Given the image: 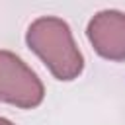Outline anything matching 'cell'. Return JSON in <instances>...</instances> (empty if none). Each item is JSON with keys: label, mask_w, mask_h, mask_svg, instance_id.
<instances>
[{"label": "cell", "mask_w": 125, "mask_h": 125, "mask_svg": "<svg viewBox=\"0 0 125 125\" xmlns=\"http://www.w3.org/2000/svg\"><path fill=\"white\" fill-rule=\"evenodd\" d=\"M45 86L41 78L12 51L0 49V102L21 109L41 105Z\"/></svg>", "instance_id": "7a4b0ae2"}, {"label": "cell", "mask_w": 125, "mask_h": 125, "mask_svg": "<svg viewBox=\"0 0 125 125\" xmlns=\"http://www.w3.org/2000/svg\"><path fill=\"white\" fill-rule=\"evenodd\" d=\"M0 125H16V123H12V121L6 119V117H0Z\"/></svg>", "instance_id": "277c9868"}, {"label": "cell", "mask_w": 125, "mask_h": 125, "mask_svg": "<svg viewBox=\"0 0 125 125\" xmlns=\"http://www.w3.org/2000/svg\"><path fill=\"white\" fill-rule=\"evenodd\" d=\"M25 43L57 80L68 82L82 74L84 57L64 20L57 16H41L33 20L27 27Z\"/></svg>", "instance_id": "6da1fadb"}, {"label": "cell", "mask_w": 125, "mask_h": 125, "mask_svg": "<svg viewBox=\"0 0 125 125\" xmlns=\"http://www.w3.org/2000/svg\"><path fill=\"white\" fill-rule=\"evenodd\" d=\"M88 39L94 51L107 61H125V12L102 10L88 21Z\"/></svg>", "instance_id": "3957f363"}]
</instances>
